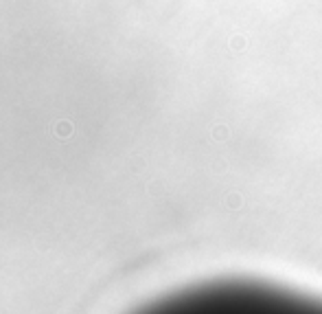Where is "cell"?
I'll return each instance as SVG.
<instances>
[]
</instances>
